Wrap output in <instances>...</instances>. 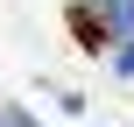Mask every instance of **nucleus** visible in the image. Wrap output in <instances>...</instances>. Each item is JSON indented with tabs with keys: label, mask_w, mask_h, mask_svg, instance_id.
<instances>
[{
	"label": "nucleus",
	"mask_w": 134,
	"mask_h": 127,
	"mask_svg": "<svg viewBox=\"0 0 134 127\" xmlns=\"http://www.w3.org/2000/svg\"><path fill=\"white\" fill-rule=\"evenodd\" d=\"M71 35H78L85 49H106V21H99L92 7H78V0H71Z\"/></svg>",
	"instance_id": "1"
}]
</instances>
